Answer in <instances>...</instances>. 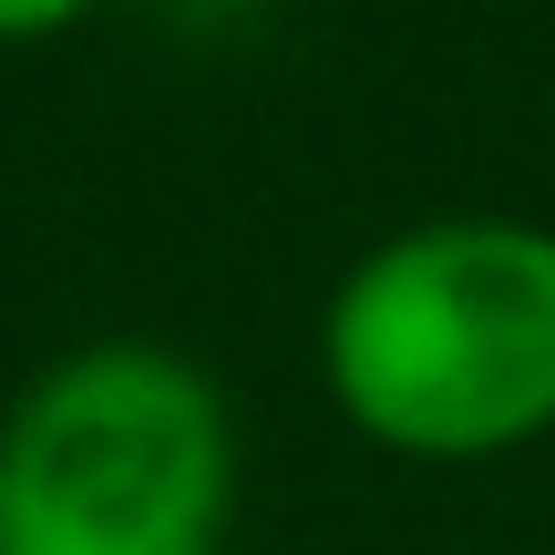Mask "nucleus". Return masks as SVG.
I'll return each instance as SVG.
<instances>
[{"label":"nucleus","instance_id":"3","mask_svg":"<svg viewBox=\"0 0 555 555\" xmlns=\"http://www.w3.org/2000/svg\"><path fill=\"white\" fill-rule=\"evenodd\" d=\"M73 11H93V0H0V41H21V31H62Z\"/></svg>","mask_w":555,"mask_h":555},{"label":"nucleus","instance_id":"1","mask_svg":"<svg viewBox=\"0 0 555 555\" xmlns=\"http://www.w3.org/2000/svg\"><path fill=\"white\" fill-rule=\"evenodd\" d=\"M330 391L391 453L474 463L555 422V237L442 217L391 237L330 298Z\"/></svg>","mask_w":555,"mask_h":555},{"label":"nucleus","instance_id":"2","mask_svg":"<svg viewBox=\"0 0 555 555\" xmlns=\"http://www.w3.org/2000/svg\"><path fill=\"white\" fill-rule=\"evenodd\" d=\"M227 401L155 339L73 350L0 422V555H217Z\"/></svg>","mask_w":555,"mask_h":555}]
</instances>
